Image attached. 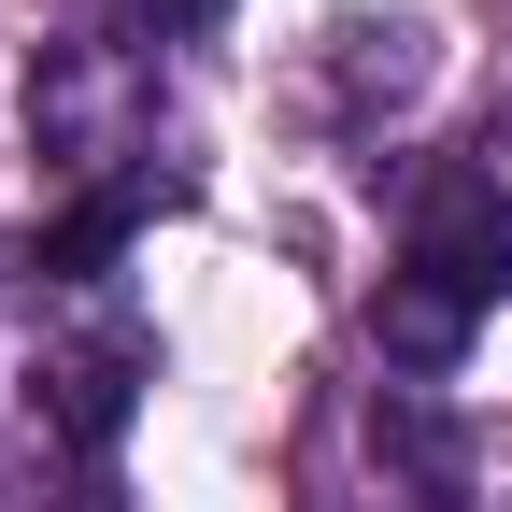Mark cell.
<instances>
[{"instance_id":"6da1fadb","label":"cell","mask_w":512,"mask_h":512,"mask_svg":"<svg viewBox=\"0 0 512 512\" xmlns=\"http://www.w3.org/2000/svg\"><path fill=\"white\" fill-rule=\"evenodd\" d=\"M399 271L441 285L456 313H498V299H512V200H498V171H427V185H413Z\"/></svg>"},{"instance_id":"7a4b0ae2","label":"cell","mask_w":512,"mask_h":512,"mask_svg":"<svg viewBox=\"0 0 512 512\" xmlns=\"http://www.w3.org/2000/svg\"><path fill=\"white\" fill-rule=\"evenodd\" d=\"M143 370H157V356L128 342V328H114V342H86V356H57V370H43V384H57V427L100 456V441L128 427V399H143Z\"/></svg>"},{"instance_id":"3957f363","label":"cell","mask_w":512,"mask_h":512,"mask_svg":"<svg viewBox=\"0 0 512 512\" xmlns=\"http://www.w3.org/2000/svg\"><path fill=\"white\" fill-rule=\"evenodd\" d=\"M370 328H384V370L441 384V370L470 356V328H484V313H456V299H441V285H413V271H384V313H370Z\"/></svg>"},{"instance_id":"277c9868","label":"cell","mask_w":512,"mask_h":512,"mask_svg":"<svg viewBox=\"0 0 512 512\" xmlns=\"http://www.w3.org/2000/svg\"><path fill=\"white\" fill-rule=\"evenodd\" d=\"M128 228H143V185H100V200H72V214H57L43 228V271H114V256H128Z\"/></svg>"},{"instance_id":"5b68a950","label":"cell","mask_w":512,"mask_h":512,"mask_svg":"<svg viewBox=\"0 0 512 512\" xmlns=\"http://www.w3.org/2000/svg\"><path fill=\"white\" fill-rule=\"evenodd\" d=\"M128 15H143V29H214L228 0H128Z\"/></svg>"},{"instance_id":"8992f818","label":"cell","mask_w":512,"mask_h":512,"mask_svg":"<svg viewBox=\"0 0 512 512\" xmlns=\"http://www.w3.org/2000/svg\"><path fill=\"white\" fill-rule=\"evenodd\" d=\"M86 512H114V498H86Z\"/></svg>"}]
</instances>
